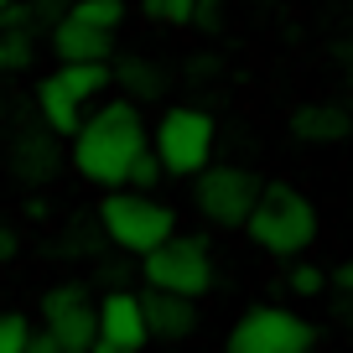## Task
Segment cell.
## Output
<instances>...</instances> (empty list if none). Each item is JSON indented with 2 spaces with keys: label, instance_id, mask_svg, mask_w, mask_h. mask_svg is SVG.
<instances>
[{
  "label": "cell",
  "instance_id": "cell-23",
  "mask_svg": "<svg viewBox=\"0 0 353 353\" xmlns=\"http://www.w3.org/2000/svg\"><path fill=\"white\" fill-rule=\"evenodd\" d=\"M16 250V239H11V229H6V223H0V260H6V254Z\"/></svg>",
  "mask_w": 353,
  "mask_h": 353
},
{
  "label": "cell",
  "instance_id": "cell-9",
  "mask_svg": "<svg viewBox=\"0 0 353 353\" xmlns=\"http://www.w3.org/2000/svg\"><path fill=\"white\" fill-rule=\"evenodd\" d=\"M145 348V317L135 291H104L94 301V353H135Z\"/></svg>",
  "mask_w": 353,
  "mask_h": 353
},
{
  "label": "cell",
  "instance_id": "cell-8",
  "mask_svg": "<svg viewBox=\"0 0 353 353\" xmlns=\"http://www.w3.org/2000/svg\"><path fill=\"white\" fill-rule=\"evenodd\" d=\"M42 317H47V332H52L57 353H94V301H88V291L78 281L47 291Z\"/></svg>",
  "mask_w": 353,
  "mask_h": 353
},
{
  "label": "cell",
  "instance_id": "cell-7",
  "mask_svg": "<svg viewBox=\"0 0 353 353\" xmlns=\"http://www.w3.org/2000/svg\"><path fill=\"white\" fill-rule=\"evenodd\" d=\"M317 327L286 307H250L229 332L234 353H312Z\"/></svg>",
  "mask_w": 353,
  "mask_h": 353
},
{
  "label": "cell",
  "instance_id": "cell-1",
  "mask_svg": "<svg viewBox=\"0 0 353 353\" xmlns=\"http://www.w3.org/2000/svg\"><path fill=\"white\" fill-rule=\"evenodd\" d=\"M73 141V172L94 188H125L130 161L145 151V120L130 99H110L94 114L78 120Z\"/></svg>",
  "mask_w": 353,
  "mask_h": 353
},
{
  "label": "cell",
  "instance_id": "cell-2",
  "mask_svg": "<svg viewBox=\"0 0 353 353\" xmlns=\"http://www.w3.org/2000/svg\"><path fill=\"white\" fill-rule=\"evenodd\" d=\"M239 229L254 239V250L286 254L291 260V254H307L312 239H317V203L307 192L286 188V182H270V188L254 192V203H250Z\"/></svg>",
  "mask_w": 353,
  "mask_h": 353
},
{
  "label": "cell",
  "instance_id": "cell-4",
  "mask_svg": "<svg viewBox=\"0 0 353 353\" xmlns=\"http://www.w3.org/2000/svg\"><path fill=\"white\" fill-rule=\"evenodd\" d=\"M99 223L110 234V244H120L125 254H145L166 234H176V208L141 188H110L99 203Z\"/></svg>",
  "mask_w": 353,
  "mask_h": 353
},
{
  "label": "cell",
  "instance_id": "cell-6",
  "mask_svg": "<svg viewBox=\"0 0 353 353\" xmlns=\"http://www.w3.org/2000/svg\"><path fill=\"white\" fill-rule=\"evenodd\" d=\"M188 182H192V208H198L213 229H239L250 203H254V192H260L250 166H229V161L223 166H213V161L198 166Z\"/></svg>",
  "mask_w": 353,
  "mask_h": 353
},
{
  "label": "cell",
  "instance_id": "cell-24",
  "mask_svg": "<svg viewBox=\"0 0 353 353\" xmlns=\"http://www.w3.org/2000/svg\"><path fill=\"white\" fill-rule=\"evenodd\" d=\"M0 6H11V0H0Z\"/></svg>",
  "mask_w": 353,
  "mask_h": 353
},
{
  "label": "cell",
  "instance_id": "cell-20",
  "mask_svg": "<svg viewBox=\"0 0 353 353\" xmlns=\"http://www.w3.org/2000/svg\"><path fill=\"white\" fill-rule=\"evenodd\" d=\"M141 6L151 21H166V26H188L192 16V0H141Z\"/></svg>",
  "mask_w": 353,
  "mask_h": 353
},
{
  "label": "cell",
  "instance_id": "cell-19",
  "mask_svg": "<svg viewBox=\"0 0 353 353\" xmlns=\"http://www.w3.org/2000/svg\"><path fill=\"white\" fill-rule=\"evenodd\" d=\"M156 182H161V166H156L151 145H145L141 156L130 161V172H125V188H141V192H156Z\"/></svg>",
  "mask_w": 353,
  "mask_h": 353
},
{
  "label": "cell",
  "instance_id": "cell-25",
  "mask_svg": "<svg viewBox=\"0 0 353 353\" xmlns=\"http://www.w3.org/2000/svg\"><path fill=\"white\" fill-rule=\"evenodd\" d=\"M0 73H6V63H0Z\"/></svg>",
  "mask_w": 353,
  "mask_h": 353
},
{
  "label": "cell",
  "instance_id": "cell-11",
  "mask_svg": "<svg viewBox=\"0 0 353 353\" xmlns=\"http://www.w3.org/2000/svg\"><path fill=\"white\" fill-rule=\"evenodd\" d=\"M52 52H57V63H73V57H110L114 52V32L88 26V21H78V16H57Z\"/></svg>",
  "mask_w": 353,
  "mask_h": 353
},
{
  "label": "cell",
  "instance_id": "cell-15",
  "mask_svg": "<svg viewBox=\"0 0 353 353\" xmlns=\"http://www.w3.org/2000/svg\"><path fill=\"white\" fill-rule=\"evenodd\" d=\"M52 141H57L52 130H47V141H32V135H21V145H16V156H11L16 182H21V172H26V166H37V172H32V182H47V176L57 172V161H52Z\"/></svg>",
  "mask_w": 353,
  "mask_h": 353
},
{
  "label": "cell",
  "instance_id": "cell-5",
  "mask_svg": "<svg viewBox=\"0 0 353 353\" xmlns=\"http://www.w3.org/2000/svg\"><path fill=\"white\" fill-rule=\"evenodd\" d=\"M141 276L145 286L156 291H176V296H208L213 291V254H208V239L198 234H166L161 244L141 254Z\"/></svg>",
  "mask_w": 353,
  "mask_h": 353
},
{
  "label": "cell",
  "instance_id": "cell-18",
  "mask_svg": "<svg viewBox=\"0 0 353 353\" xmlns=\"http://www.w3.org/2000/svg\"><path fill=\"white\" fill-rule=\"evenodd\" d=\"M26 338H32V322L21 312H0V353H26Z\"/></svg>",
  "mask_w": 353,
  "mask_h": 353
},
{
  "label": "cell",
  "instance_id": "cell-22",
  "mask_svg": "<svg viewBox=\"0 0 353 353\" xmlns=\"http://www.w3.org/2000/svg\"><path fill=\"white\" fill-rule=\"evenodd\" d=\"M332 286H338V291H353V265H338V270H332Z\"/></svg>",
  "mask_w": 353,
  "mask_h": 353
},
{
  "label": "cell",
  "instance_id": "cell-10",
  "mask_svg": "<svg viewBox=\"0 0 353 353\" xmlns=\"http://www.w3.org/2000/svg\"><path fill=\"white\" fill-rule=\"evenodd\" d=\"M141 317H145V338H161V343H182V338H192V327H198L192 296L156 291V286L141 291Z\"/></svg>",
  "mask_w": 353,
  "mask_h": 353
},
{
  "label": "cell",
  "instance_id": "cell-12",
  "mask_svg": "<svg viewBox=\"0 0 353 353\" xmlns=\"http://www.w3.org/2000/svg\"><path fill=\"white\" fill-rule=\"evenodd\" d=\"M52 78H57L63 94H73L78 104H88L94 94L110 88V57H73V63H57Z\"/></svg>",
  "mask_w": 353,
  "mask_h": 353
},
{
  "label": "cell",
  "instance_id": "cell-3",
  "mask_svg": "<svg viewBox=\"0 0 353 353\" xmlns=\"http://www.w3.org/2000/svg\"><path fill=\"white\" fill-rule=\"evenodd\" d=\"M213 141H219V125H213V114L198 110V104H172V110L156 120V130H145V145H151L161 176H182V182H188L198 166L213 161Z\"/></svg>",
  "mask_w": 353,
  "mask_h": 353
},
{
  "label": "cell",
  "instance_id": "cell-14",
  "mask_svg": "<svg viewBox=\"0 0 353 353\" xmlns=\"http://www.w3.org/2000/svg\"><path fill=\"white\" fill-rule=\"evenodd\" d=\"M291 135H296V141H307V145L343 141V135H348V114H343L338 104H312V110H296Z\"/></svg>",
  "mask_w": 353,
  "mask_h": 353
},
{
  "label": "cell",
  "instance_id": "cell-21",
  "mask_svg": "<svg viewBox=\"0 0 353 353\" xmlns=\"http://www.w3.org/2000/svg\"><path fill=\"white\" fill-rule=\"evenodd\" d=\"M322 286H327V276H322L317 265H296V270H291V291H296V296H322Z\"/></svg>",
  "mask_w": 353,
  "mask_h": 353
},
{
  "label": "cell",
  "instance_id": "cell-13",
  "mask_svg": "<svg viewBox=\"0 0 353 353\" xmlns=\"http://www.w3.org/2000/svg\"><path fill=\"white\" fill-rule=\"evenodd\" d=\"M37 110H42V125L57 141H68V135L78 130V120H83V104H78L73 94H63L57 78H42V83H37Z\"/></svg>",
  "mask_w": 353,
  "mask_h": 353
},
{
  "label": "cell",
  "instance_id": "cell-17",
  "mask_svg": "<svg viewBox=\"0 0 353 353\" xmlns=\"http://www.w3.org/2000/svg\"><path fill=\"white\" fill-rule=\"evenodd\" d=\"M68 16H78V21H88V26H104V32H114V26L125 21V0H73V6H68Z\"/></svg>",
  "mask_w": 353,
  "mask_h": 353
},
{
  "label": "cell",
  "instance_id": "cell-16",
  "mask_svg": "<svg viewBox=\"0 0 353 353\" xmlns=\"http://www.w3.org/2000/svg\"><path fill=\"white\" fill-rule=\"evenodd\" d=\"M110 83H125L135 94V99H151V94H161V73H156L151 63H120V68H110Z\"/></svg>",
  "mask_w": 353,
  "mask_h": 353
}]
</instances>
